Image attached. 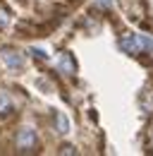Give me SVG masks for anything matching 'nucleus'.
Segmentation results:
<instances>
[{
	"instance_id": "1",
	"label": "nucleus",
	"mask_w": 153,
	"mask_h": 156,
	"mask_svg": "<svg viewBox=\"0 0 153 156\" xmlns=\"http://www.w3.org/2000/svg\"><path fill=\"white\" fill-rule=\"evenodd\" d=\"M122 2V10H124V15L134 22H144L146 20V0H120Z\"/></svg>"
},
{
	"instance_id": "2",
	"label": "nucleus",
	"mask_w": 153,
	"mask_h": 156,
	"mask_svg": "<svg viewBox=\"0 0 153 156\" xmlns=\"http://www.w3.org/2000/svg\"><path fill=\"white\" fill-rule=\"evenodd\" d=\"M0 60H2V65L7 67V70H12V72H19V70H24V55L15 51V48H2L0 51Z\"/></svg>"
},
{
	"instance_id": "3",
	"label": "nucleus",
	"mask_w": 153,
	"mask_h": 156,
	"mask_svg": "<svg viewBox=\"0 0 153 156\" xmlns=\"http://www.w3.org/2000/svg\"><path fill=\"white\" fill-rule=\"evenodd\" d=\"M36 130H31V127H22L17 132V149L19 151H36Z\"/></svg>"
},
{
	"instance_id": "4",
	"label": "nucleus",
	"mask_w": 153,
	"mask_h": 156,
	"mask_svg": "<svg viewBox=\"0 0 153 156\" xmlns=\"http://www.w3.org/2000/svg\"><path fill=\"white\" fill-rule=\"evenodd\" d=\"M57 67H60L62 75L74 77V75H76V60H74V55H72L70 51H62V55H60V60H57Z\"/></svg>"
},
{
	"instance_id": "5",
	"label": "nucleus",
	"mask_w": 153,
	"mask_h": 156,
	"mask_svg": "<svg viewBox=\"0 0 153 156\" xmlns=\"http://www.w3.org/2000/svg\"><path fill=\"white\" fill-rule=\"evenodd\" d=\"M55 125H57V132L60 135H67L70 132V120L65 118V113H55Z\"/></svg>"
},
{
	"instance_id": "6",
	"label": "nucleus",
	"mask_w": 153,
	"mask_h": 156,
	"mask_svg": "<svg viewBox=\"0 0 153 156\" xmlns=\"http://www.w3.org/2000/svg\"><path fill=\"white\" fill-rule=\"evenodd\" d=\"M10 20H12V17H10V10H7L5 5H0V31H2V29H7Z\"/></svg>"
},
{
	"instance_id": "7",
	"label": "nucleus",
	"mask_w": 153,
	"mask_h": 156,
	"mask_svg": "<svg viewBox=\"0 0 153 156\" xmlns=\"http://www.w3.org/2000/svg\"><path fill=\"white\" fill-rule=\"evenodd\" d=\"M7 111H10V96L0 91V115H5Z\"/></svg>"
},
{
	"instance_id": "8",
	"label": "nucleus",
	"mask_w": 153,
	"mask_h": 156,
	"mask_svg": "<svg viewBox=\"0 0 153 156\" xmlns=\"http://www.w3.org/2000/svg\"><path fill=\"white\" fill-rule=\"evenodd\" d=\"M31 53H34V58H38V60H46V58H48V53L41 51V48H31Z\"/></svg>"
},
{
	"instance_id": "9",
	"label": "nucleus",
	"mask_w": 153,
	"mask_h": 156,
	"mask_svg": "<svg viewBox=\"0 0 153 156\" xmlns=\"http://www.w3.org/2000/svg\"><path fill=\"white\" fill-rule=\"evenodd\" d=\"M60 151H62V154H74V147H70V144H67V147H62Z\"/></svg>"
}]
</instances>
